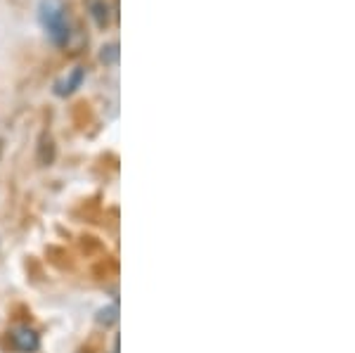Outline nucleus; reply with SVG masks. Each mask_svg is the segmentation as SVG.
Here are the masks:
<instances>
[{
    "mask_svg": "<svg viewBox=\"0 0 355 353\" xmlns=\"http://www.w3.org/2000/svg\"><path fill=\"white\" fill-rule=\"evenodd\" d=\"M38 21L45 28L48 38L55 45H67L69 36H71V24H69L67 8L62 0H41L38 5Z\"/></svg>",
    "mask_w": 355,
    "mask_h": 353,
    "instance_id": "nucleus-1",
    "label": "nucleus"
},
{
    "mask_svg": "<svg viewBox=\"0 0 355 353\" xmlns=\"http://www.w3.org/2000/svg\"><path fill=\"white\" fill-rule=\"evenodd\" d=\"M12 346L21 353H33V351L41 349V337H38L36 329L21 325V327L12 329Z\"/></svg>",
    "mask_w": 355,
    "mask_h": 353,
    "instance_id": "nucleus-2",
    "label": "nucleus"
},
{
    "mask_svg": "<svg viewBox=\"0 0 355 353\" xmlns=\"http://www.w3.org/2000/svg\"><path fill=\"white\" fill-rule=\"evenodd\" d=\"M85 78V69L83 67H73L71 71L67 74V76H62L60 81L55 83V95H60V98H67V95L76 93L78 88H81Z\"/></svg>",
    "mask_w": 355,
    "mask_h": 353,
    "instance_id": "nucleus-3",
    "label": "nucleus"
},
{
    "mask_svg": "<svg viewBox=\"0 0 355 353\" xmlns=\"http://www.w3.org/2000/svg\"><path fill=\"white\" fill-rule=\"evenodd\" d=\"M85 8H88V15L93 17V21L100 28H107L112 21V8L107 0H85Z\"/></svg>",
    "mask_w": 355,
    "mask_h": 353,
    "instance_id": "nucleus-4",
    "label": "nucleus"
},
{
    "mask_svg": "<svg viewBox=\"0 0 355 353\" xmlns=\"http://www.w3.org/2000/svg\"><path fill=\"white\" fill-rule=\"evenodd\" d=\"M116 320H119V306L116 304H110L102 311H97V325L110 327V325H116Z\"/></svg>",
    "mask_w": 355,
    "mask_h": 353,
    "instance_id": "nucleus-5",
    "label": "nucleus"
},
{
    "mask_svg": "<svg viewBox=\"0 0 355 353\" xmlns=\"http://www.w3.org/2000/svg\"><path fill=\"white\" fill-rule=\"evenodd\" d=\"M100 60L105 62V64H110V67L116 64V62H119V43H107V45H102Z\"/></svg>",
    "mask_w": 355,
    "mask_h": 353,
    "instance_id": "nucleus-6",
    "label": "nucleus"
},
{
    "mask_svg": "<svg viewBox=\"0 0 355 353\" xmlns=\"http://www.w3.org/2000/svg\"><path fill=\"white\" fill-rule=\"evenodd\" d=\"M112 353H119V341H116V344H114V351Z\"/></svg>",
    "mask_w": 355,
    "mask_h": 353,
    "instance_id": "nucleus-7",
    "label": "nucleus"
}]
</instances>
